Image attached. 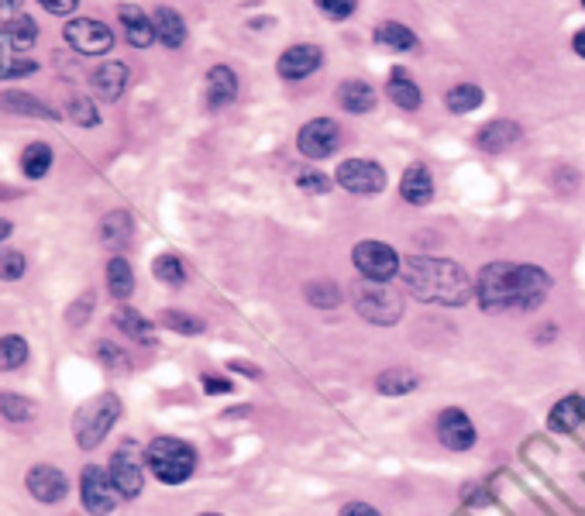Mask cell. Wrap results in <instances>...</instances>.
<instances>
[{"label": "cell", "mask_w": 585, "mask_h": 516, "mask_svg": "<svg viewBox=\"0 0 585 516\" xmlns=\"http://www.w3.org/2000/svg\"><path fill=\"white\" fill-rule=\"evenodd\" d=\"M66 114L73 117V124H80V128H97L100 124V111H97V100L83 97V93H73L66 104Z\"/></svg>", "instance_id": "8d00e7d4"}, {"label": "cell", "mask_w": 585, "mask_h": 516, "mask_svg": "<svg viewBox=\"0 0 585 516\" xmlns=\"http://www.w3.org/2000/svg\"><path fill=\"white\" fill-rule=\"evenodd\" d=\"M238 97V76L231 66H210L207 69V104L228 107Z\"/></svg>", "instance_id": "44dd1931"}, {"label": "cell", "mask_w": 585, "mask_h": 516, "mask_svg": "<svg viewBox=\"0 0 585 516\" xmlns=\"http://www.w3.org/2000/svg\"><path fill=\"white\" fill-rule=\"evenodd\" d=\"M107 289H111L114 300H128V296L135 293V269H131L128 258L114 255L111 262H107Z\"/></svg>", "instance_id": "83f0119b"}, {"label": "cell", "mask_w": 585, "mask_h": 516, "mask_svg": "<svg viewBox=\"0 0 585 516\" xmlns=\"http://www.w3.org/2000/svg\"><path fill=\"white\" fill-rule=\"evenodd\" d=\"M49 14H73L80 7V0H38Z\"/></svg>", "instance_id": "bcb514c9"}, {"label": "cell", "mask_w": 585, "mask_h": 516, "mask_svg": "<svg viewBox=\"0 0 585 516\" xmlns=\"http://www.w3.org/2000/svg\"><path fill=\"white\" fill-rule=\"evenodd\" d=\"M200 382H204V393H207V396H228L231 389H234V382H231V379H224V375H210V372H207Z\"/></svg>", "instance_id": "ee69618b"}, {"label": "cell", "mask_w": 585, "mask_h": 516, "mask_svg": "<svg viewBox=\"0 0 585 516\" xmlns=\"http://www.w3.org/2000/svg\"><path fill=\"white\" fill-rule=\"evenodd\" d=\"M338 145H341V131L331 117H314V121L303 124L300 135H296V148H300V155H307V159H327V155L338 152Z\"/></svg>", "instance_id": "8fae6325"}, {"label": "cell", "mask_w": 585, "mask_h": 516, "mask_svg": "<svg viewBox=\"0 0 585 516\" xmlns=\"http://www.w3.org/2000/svg\"><path fill=\"white\" fill-rule=\"evenodd\" d=\"M18 11H21V0H0V25L18 18Z\"/></svg>", "instance_id": "7dc6e473"}, {"label": "cell", "mask_w": 585, "mask_h": 516, "mask_svg": "<svg viewBox=\"0 0 585 516\" xmlns=\"http://www.w3.org/2000/svg\"><path fill=\"white\" fill-rule=\"evenodd\" d=\"M555 279L534 262H489L475 276V300L486 314H530L548 300Z\"/></svg>", "instance_id": "6da1fadb"}, {"label": "cell", "mask_w": 585, "mask_h": 516, "mask_svg": "<svg viewBox=\"0 0 585 516\" xmlns=\"http://www.w3.org/2000/svg\"><path fill=\"white\" fill-rule=\"evenodd\" d=\"M11 221H7V217H0V241H7V238H11Z\"/></svg>", "instance_id": "f907efd6"}, {"label": "cell", "mask_w": 585, "mask_h": 516, "mask_svg": "<svg viewBox=\"0 0 585 516\" xmlns=\"http://www.w3.org/2000/svg\"><path fill=\"white\" fill-rule=\"evenodd\" d=\"M159 324L169 327V331H176V334H183V338H197V334H204V320L193 317V314H183V310H162Z\"/></svg>", "instance_id": "d590c367"}, {"label": "cell", "mask_w": 585, "mask_h": 516, "mask_svg": "<svg viewBox=\"0 0 585 516\" xmlns=\"http://www.w3.org/2000/svg\"><path fill=\"white\" fill-rule=\"evenodd\" d=\"M317 7L327 14V18H334V21H345L355 14V7H358V0H317Z\"/></svg>", "instance_id": "b9f144b4"}, {"label": "cell", "mask_w": 585, "mask_h": 516, "mask_svg": "<svg viewBox=\"0 0 585 516\" xmlns=\"http://www.w3.org/2000/svg\"><path fill=\"white\" fill-rule=\"evenodd\" d=\"M152 276L159 279L162 286H183L186 283V265H183V258L173 255V252H166V255H159L152 262Z\"/></svg>", "instance_id": "e575fe53"}, {"label": "cell", "mask_w": 585, "mask_h": 516, "mask_svg": "<svg viewBox=\"0 0 585 516\" xmlns=\"http://www.w3.org/2000/svg\"><path fill=\"white\" fill-rule=\"evenodd\" d=\"M0 107L11 111V114H28V117H45V121H59V111H52L45 100H38L35 93H25V90L0 93Z\"/></svg>", "instance_id": "484cf974"}, {"label": "cell", "mask_w": 585, "mask_h": 516, "mask_svg": "<svg viewBox=\"0 0 585 516\" xmlns=\"http://www.w3.org/2000/svg\"><path fill=\"white\" fill-rule=\"evenodd\" d=\"M334 186L355 193V197H372L386 186V172L372 159H345L334 172Z\"/></svg>", "instance_id": "30bf717a"}, {"label": "cell", "mask_w": 585, "mask_h": 516, "mask_svg": "<svg viewBox=\"0 0 585 516\" xmlns=\"http://www.w3.org/2000/svg\"><path fill=\"white\" fill-rule=\"evenodd\" d=\"M97 358L104 369L111 372H131L135 369V362H131V355L124 348H117L114 341H97Z\"/></svg>", "instance_id": "f35d334b"}, {"label": "cell", "mask_w": 585, "mask_h": 516, "mask_svg": "<svg viewBox=\"0 0 585 516\" xmlns=\"http://www.w3.org/2000/svg\"><path fill=\"white\" fill-rule=\"evenodd\" d=\"M28 262L18 248H0V283H18L25 276Z\"/></svg>", "instance_id": "ab89813d"}, {"label": "cell", "mask_w": 585, "mask_h": 516, "mask_svg": "<svg viewBox=\"0 0 585 516\" xmlns=\"http://www.w3.org/2000/svg\"><path fill=\"white\" fill-rule=\"evenodd\" d=\"M438 441L448 451H468V448H475V441H479V430H475V424L468 420L465 410L448 406V410L438 413Z\"/></svg>", "instance_id": "4fadbf2b"}, {"label": "cell", "mask_w": 585, "mask_h": 516, "mask_svg": "<svg viewBox=\"0 0 585 516\" xmlns=\"http://www.w3.org/2000/svg\"><path fill=\"white\" fill-rule=\"evenodd\" d=\"M152 25H155V38H159L166 49H183V42H186L183 14L173 11V7H155Z\"/></svg>", "instance_id": "603a6c76"}, {"label": "cell", "mask_w": 585, "mask_h": 516, "mask_svg": "<svg viewBox=\"0 0 585 516\" xmlns=\"http://www.w3.org/2000/svg\"><path fill=\"white\" fill-rule=\"evenodd\" d=\"M200 516H221V513H200Z\"/></svg>", "instance_id": "816d5d0a"}, {"label": "cell", "mask_w": 585, "mask_h": 516, "mask_svg": "<svg viewBox=\"0 0 585 516\" xmlns=\"http://www.w3.org/2000/svg\"><path fill=\"white\" fill-rule=\"evenodd\" d=\"M117 18H121V25H124L128 45H135V49H148V45L155 42L152 14H145L138 4H117Z\"/></svg>", "instance_id": "ac0fdd59"}, {"label": "cell", "mask_w": 585, "mask_h": 516, "mask_svg": "<svg viewBox=\"0 0 585 516\" xmlns=\"http://www.w3.org/2000/svg\"><path fill=\"white\" fill-rule=\"evenodd\" d=\"M372 38H376V45H382V49H389V52L417 49V35H413L407 25H400V21H382Z\"/></svg>", "instance_id": "4316f807"}, {"label": "cell", "mask_w": 585, "mask_h": 516, "mask_svg": "<svg viewBox=\"0 0 585 516\" xmlns=\"http://www.w3.org/2000/svg\"><path fill=\"white\" fill-rule=\"evenodd\" d=\"M114 324L121 327V331L128 334L131 341H138V344H155V324H152L148 317L138 314V310H131V307L117 310V314H114Z\"/></svg>", "instance_id": "f546056e"}, {"label": "cell", "mask_w": 585, "mask_h": 516, "mask_svg": "<svg viewBox=\"0 0 585 516\" xmlns=\"http://www.w3.org/2000/svg\"><path fill=\"white\" fill-rule=\"evenodd\" d=\"M145 451L135 441H124L111 458V482L121 492V499H138L145 489Z\"/></svg>", "instance_id": "52a82bcc"}, {"label": "cell", "mask_w": 585, "mask_h": 516, "mask_svg": "<svg viewBox=\"0 0 585 516\" xmlns=\"http://www.w3.org/2000/svg\"><path fill=\"white\" fill-rule=\"evenodd\" d=\"M400 197L410 203V207H427L434 200V176L424 162H410L400 176Z\"/></svg>", "instance_id": "9a60e30c"}, {"label": "cell", "mask_w": 585, "mask_h": 516, "mask_svg": "<svg viewBox=\"0 0 585 516\" xmlns=\"http://www.w3.org/2000/svg\"><path fill=\"white\" fill-rule=\"evenodd\" d=\"M121 420V396L117 393H100L97 400L83 406L80 413H76V441H80L83 451H93L100 448V441H104L107 434H111V427Z\"/></svg>", "instance_id": "277c9868"}, {"label": "cell", "mask_w": 585, "mask_h": 516, "mask_svg": "<svg viewBox=\"0 0 585 516\" xmlns=\"http://www.w3.org/2000/svg\"><path fill=\"white\" fill-rule=\"evenodd\" d=\"M585 424V396H565L561 403H555V410L548 413V427L555 434H575Z\"/></svg>", "instance_id": "7402d4cb"}, {"label": "cell", "mask_w": 585, "mask_h": 516, "mask_svg": "<svg viewBox=\"0 0 585 516\" xmlns=\"http://www.w3.org/2000/svg\"><path fill=\"white\" fill-rule=\"evenodd\" d=\"M482 100H486V93H482V86H475V83H458V86H451V90L444 93V107H448L451 114L479 111Z\"/></svg>", "instance_id": "f1b7e54d"}, {"label": "cell", "mask_w": 585, "mask_h": 516, "mask_svg": "<svg viewBox=\"0 0 585 516\" xmlns=\"http://www.w3.org/2000/svg\"><path fill=\"white\" fill-rule=\"evenodd\" d=\"M128 73L131 69L124 66V62H104V66H97L90 76L93 93H97L100 100H107V104H114V100H121V93L128 90Z\"/></svg>", "instance_id": "e0dca14e"}, {"label": "cell", "mask_w": 585, "mask_h": 516, "mask_svg": "<svg viewBox=\"0 0 585 516\" xmlns=\"http://www.w3.org/2000/svg\"><path fill=\"white\" fill-rule=\"evenodd\" d=\"M80 499H83V510L90 516H111L121 492L114 489L111 472L100 465H87L80 475Z\"/></svg>", "instance_id": "9c48e42d"}, {"label": "cell", "mask_w": 585, "mask_h": 516, "mask_svg": "<svg viewBox=\"0 0 585 516\" xmlns=\"http://www.w3.org/2000/svg\"><path fill=\"white\" fill-rule=\"evenodd\" d=\"M52 162H56V155H52V145H45V142H31L25 152H21V172H25L28 179H45Z\"/></svg>", "instance_id": "4dcf8cb0"}, {"label": "cell", "mask_w": 585, "mask_h": 516, "mask_svg": "<svg viewBox=\"0 0 585 516\" xmlns=\"http://www.w3.org/2000/svg\"><path fill=\"white\" fill-rule=\"evenodd\" d=\"M572 49H575V56H582V59H585V28L572 38Z\"/></svg>", "instance_id": "681fc988"}, {"label": "cell", "mask_w": 585, "mask_h": 516, "mask_svg": "<svg viewBox=\"0 0 585 516\" xmlns=\"http://www.w3.org/2000/svg\"><path fill=\"white\" fill-rule=\"evenodd\" d=\"M25 486L31 492V499H38V503H45V506H56L62 503V499L69 496V479H66V472L56 465H31L28 468V475H25Z\"/></svg>", "instance_id": "7c38bea8"}, {"label": "cell", "mask_w": 585, "mask_h": 516, "mask_svg": "<svg viewBox=\"0 0 585 516\" xmlns=\"http://www.w3.org/2000/svg\"><path fill=\"white\" fill-rule=\"evenodd\" d=\"M386 93H389V100L400 107V111H417V107L424 104V90L417 86V80H410V73L403 66L389 69Z\"/></svg>", "instance_id": "ffe728a7"}, {"label": "cell", "mask_w": 585, "mask_h": 516, "mask_svg": "<svg viewBox=\"0 0 585 516\" xmlns=\"http://www.w3.org/2000/svg\"><path fill=\"white\" fill-rule=\"evenodd\" d=\"M28 355L31 348L25 338H18V334H4L0 338V372H18L28 362Z\"/></svg>", "instance_id": "d6a6232c"}, {"label": "cell", "mask_w": 585, "mask_h": 516, "mask_svg": "<svg viewBox=\"0 0 585 516\" xmlns=\"http://www.w3.org/2000/svg\"><path fill=\"white\" fill-rule=\"evenodd\" d=\"M62 38L69 42V49H76L80 56H107L114 49V31L111 25L97 18H69L62 28Z\"/></svg>", "instance_id": "ba28073f"}, {"label": "cell", "mask_w": 585, "mask_h": 516, "mask_svg": "<svg viewBox=\"0 0 585 516\" xmlns=\"http://www.w3.org/2000/svg\"><path fill=\"white\" fill-rule=\"evenodd\" d=\"M338 104H341V111H348V114L376 111V104H379L376 86L369 80H345L338 86Z\"/></svg>", "instance_id": "d6986e66"}, {"label": "cell", "mask_w": 585, "mask_h": 516, "mask_svg": "<svg viewBox=\"0 0 585 516\" xmlns=\"http://www.w3.org/2000/svg\"><path fill=\"white\" fill-rule=\"evenodd\" d=\"M403 289L413 293L424 303H438V307H465L475 296V283L468 272L451 258H434V255H410L403 258L400 269Z\"/></svg>", "instance_id": "7a4b0ae2"}, {"label": "cell", "mask_w": 585, "mask_h": 516, "mask_svg": "<svg viewBox=\"0 0 585 516\" xmlns=\"http://www.w3.org/2000/svg\"><path fill=\"white\" fill-rule=\"evenodd\" d=\"M296 186H300L303 193H331L334 179L324 176V172H300V176H296Z\"/></svg>", "instance_id": "60d3db41"}, {"label": "cell", "mask_w": 585, "mask_h": 516, "mask_svg": "<svg viewBox=\"0 0 585 516\" xmlns=\"http://www.w3.org/2000/svg\"><path fill=\"white\" fill-rule=\"evenodd\" d=\"M90 314H93V293L87 289V293H83L80 300H76L73 307H69L66 317H69V324H73V327H83L90 320Z\"/></svg>", "instance_id": "7bdbcfd3"}, {"label": "cell", "mask_w": 585, "mask_h": 516, "mask_svg": "<svg viewBox=\"0 0 585 516\" xmlns=\"http://www.w3.org/2000/svg\"><path fill=\"white\" fill-rule=\"evenodd\" d=\"M321 62H324V52H321V45H314V42H296L290 45V49L279 56L276 62V73L283 76V80H307V76H314L317 69H321Z\"/></svg>", "instance_id": "5bb4252c"}, {"label": "cell", "mask_w": 585, "mask_h": 516, "mask_svg": "<svg viewBox=\"0 0 585 516\" xmlns=\"http://www.w3.org/2000/svg\"><path fill=\"white\" fill-rule=\"evenodd\" d=\"M520 138H524L520 124L510 121V117H503V121H489L486 128L475 135V145H479L482 152H489V155H503V152H510Z\"/></svg>", "instance_id": "2e32d148"}, {"label": "cell", "mask_w": 585, "mask_h": 516, "mask_svg": "<svg viewBox=\"0 0 585 516\" xmlns=\"http://www.w3.org/2000/svg\"><path fill=\"white\" fill-rule=\"evenodd\" d=\"M355 310L362 320L376 327H393L403 317V296L393 293L386 283H362L355 293Z\"/></svg>", "instance_id": "5b68a950"}, {"label": "cell", "mask_w": 585, "mask_h": 516, "mask_svg": "<svg viewBox=\"0 0 585 516\" xmlns=\"http://www.w3.org/2000/svg\"><path fill=\"white\" fill-rule=\"evenodd\" d=\"M0 417L7 424H31L35 420V403L18 393H0Z\"/></svg>", "instance_id": "836d02e7"}, {"label": "cell", "mask_w": 585, "mask_h": 516, "mask_svg": "<svg viewBox=\"0 0 585 516\" xmlns=\"http://www.w3.org/2000/svg\"><path fill=\"white\" fill-rule=\"evenodd\" d=\"M338 516H382L372 503H362V499H351V503L341 506Z\"/></svg>", "instance_id": "f6af8a7d"}, {"label": "cell", "mask_w": 585, "mask_h": 516, "mask_svg": "<svg viewBox=\"0 0 585 516\" xmlns=\"http://www.w3.org/2000/svg\"><path fill=\"white\" fill-rule=\"evenodd\" d=\"M228 369H231V372H245L248 379H262V369H259V365H248V362H231Z\"/></svg>", "instance_id": "c3c4849f"}, {"label": "cell", "mask_w": 585, "mask_h": 516, "mask_svg": "<svg viewBox=\"0 0 585 516\" xmlns=\"http://www.w3.org/2000/svg\"><path fill=\"white\" fill-rule=\"evenodd\" d=\"M131 231H135V221H131L128 210H107L104 221H100V241H104L111 252H121V248L128 245Z\"/></svg>", "instance_id": "d4e9b609"}, {"label": "cell", "mask_w": 585, "mask_h": 516, "mask_svg": "<svg viewBox=\"0 0 585 516\" xmlns=\"http://www.w3.org/2000/svg\"><path fill=\"white\" fill-rule=\"evenodd\" d=\"M307 303L317 310H334L341 303V286L331 283V279H314L307 286Z\"/></svg>", "instance_id": "74e56055"}, {"label": "cell", "mask_w": 585, "mask_h": 516, "mask_svg": "<svg viewBox=\"0 0 585 516\" xmlns=\"http://www.w3.org/2000/svg\"><path fill=\"white\" fill-rule=\"evenodd\" d=\"M417 386H420V379L410 369H386V372H379V379H376V389L382 396H407Z\"/></svg>", "instance_id": "1f68e13d"}, {"label": "cell", "mask_w": 585, "mask_h": 516, "mask_svg": "<svg viewBox=\"0 0 585 516\" xmlns=\"http://www.w3.org/2000/svg\"><path fill=\"white\" fill-rule=\"evenodd\" d=\"M351 262H355L358 276L365 283H389L393 276H400L403 258L396 248H389L386 241H358L351 248Z\"/></svg>", "instance_id": "8992f818"}, {"label": "cell", "mask_w": 585, "mask_h": 516, "mask_svg": "<svg viewBox=\"0 0 585 516\" xmlns=\"http://www.w3.org/2000/svg\"><path fill=\"white\" fill-rule=\"evenodd\" d=\"M582 7H585V0H582Z\"/></svg>", "instance_id": "f5cc1de1"}, {"label": "cell", "mask_w": 585, "mask_h": 516, "mask_svg": "<svg viewBox=\"0 0 585 516\" xmlns=\"http://www.w3.org/2000/svg\"><path fill=\"white\" fill-rule=\"evenodd\" d=\"M0 38H4V45H7V52H28L31 45H35V38H38V25H35V18H28V14H18V18H11V21H4L0 25Z\"/></svg>", "instance_id": "cb8c5ba5"}, {"label": "cell", "mask_w": 585, "mask_h": 516, "mask_svg": "<svg viewBox=\"0 0 585 516\" xmlns=\"http://www.w3.org/2000/svg\"><path fill=\"white\" fill-rule=\"evenodd\" d=\"M145 465L162 486H183L197 472V448L179 437H155L145 448Z\"/></svg>", "instance_id": "3957f363"}]
</instances>
